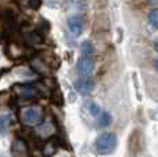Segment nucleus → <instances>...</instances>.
Returning a JSON list of instances; mask_svg holds the SVG:
<instances>
[{"mask_svg": "<svg viewBox=\"0 0 158 157\" xmlns=\"http://www.w3.org/2000/svg\"><path fill=\"white\" fill-rule=\"evenodd\" d=\"M68 28L70 33H73L74 36H80L83 33V19L78 15H73L68 19Z\"/></svg>", "mask_w": 158, "mask_h": 157, "instance_id": "obj_5", "label": "nucleus"}, {"mask_svg": "<svg viewBox=\"0 0 158 157\" xmlns=\"http://www.w3.org/2000/svg\"><path fill=\"white\" fill-rule=\"evenodd\" d=\"M115 146H117V137L113 132H103L95 142L96 152L99 155H110L114 152Z\"/></svg>", "mask_w": 158, "mask_h": 157, "instance_id": "obj_1", "label": "nucleus"}, {"mask_svg": "<svg viewBox=\"0 0 158 157\" xmlns=\"http://www.w3.org/2000/svg\"><path fill=\"white\" fill-rule=\"evenodd\" d=\"M22 121L26 125H39L43 121V112L39 108H26L22 112Z\"/></svg>", "mask_w": 158, "mask_h": 157, "instance_id": "obj_2", "label": "nucleus"}, {"mask_svg": "<svg viewBox=\"0 0 158 157\" xmlns=\"http://www.w3.org/2000/svg\"><path fill=\"white\" fill-rule=\"evenodd\" d=\"M147 2H150V3H157L158 0H147Z\"/></svg>", "mask_w": 158, "mask_h": 157, "instance_id": "obj_15", "label": "nucleus"}, {"mask_svg": "<svg viewBox=\"0 0 158 157\" xmlns=\"http://www.w3.org/2000/svg\"><path fill=\"white\" fill-rule=\"evenodd\" d=\"M55 152H56V146L54 145V142H50V143H47L43 147V155H44V157L54 156V155H55Z\"/></svg>", "mask_w": 158, "mask_h": 157, "instance_id": "obj_10", "label": "nucleus"}, {"mask_svg": "<svg viewBox=\"0 0 158 157\" xmlns=\"http://www.w3.org/2000/svg\"><path fill=\"white\" fill-rule=\"evenodd\" d=\"M94 53V46L91 41H84L83 44H81V54H83V57H89L92 55Z\"/></svg>", "mask_w": 158, "mask_h": 157, "instance_id": "obj_9", "label": "nucleus"}, {"mask_svg": "<svg viewBox=\"0 0 158 157\" xmlns=\"http://www.w3.org/2000/svg\"><path fill=\"white\" fill-rule=\"evenodd\" d=\"M148 22H150L154 28L158 29V8H154V10L150 11V14H148Z\"/></svg>", "mask_w": 158, "mask_h": 157, "instance_id": "obj_11", "label": "nucleus"}, {"mask_svg": "<svg viewBox=\"0 0 158 157\" xmlns=\"http://www.w3.org/2000/svg\"><path fill=\"white\" fill-rule=\"evenodd\" d=\"M154 48H156V51L158 53V40L156 41V43H154Z\"/></svg>", "mask_w": 158, "mask_h": 157, "instance_id": "obj_13", "label": "nucleus"}, {"mask_svg": "<svg viewBox=\"0 0 158 157\" xmlns=\"http://www.w3.org/2000/svg\"><path fill=\"white\" fill-rule=\"evenodd\" d=\"M89 113L92 114V116H99V113H101V109H99V106L96 104H91L89 105Z\"/></svg>", "mask_w": 158, "mask_h": 157, "instance_id": "obj_12", "label": "nucleus"}, {"mask_svg": "<svg viewBox=\"0 0 158 157\" xmlns=\"http://www.w3.org/2000/svg\"><path fill=\"white\" fill-rule=\"evenodd\" d=\"M74 88L78 94L88 95L94 91V88H95V83H94V80H91V78L83 77V78H78V80L74 83Z\"/></svg>", "mask_w": 158, "mask_h": 157, "instance_id": "obj_4", "label": "nucleus"}, {"mask_svg": "<svg viewBox=\"0 0 158 157\" xmlns=\"http://www.w3.org/2000/svg\"><path fill=\"white\" fill-rule=\"evenodd\" d=\"M94 68H95V62H94V59H91L89 57H83V58H80L77 62V72H78V74L83 77L89 76L94 72Z\"/></svg>", "mask_w": 158, "mask_h": 157, "instance_id": "obj_3", "label": "nucleus"}, {"mask_svg": "<svg viewBox=\"0 0 158 157\" xmlns=\"http://www.w3.org/2000/svg\"><path fill=\"white\" fill-rule=\"evenodd\" d=\"M11 117L7 114H0V134H6L10 128Z\"/></svg>", "mask_w": 158, "mask_h": 157, "instance_id": "obj_8", "label": "nucleus"}, {"mask_svg": "<svg viewBox=\"0 0 158 157\" xmlns=\"http://www.w3.org/2000/svg\"><path fill=\"white\" fill-rule=\"evenodd\" d=\"M98 124L99 127L105 128V127H109L111 124V114L109 112H101L98 116Z\"/></svg>", "mask_w": 158, "mask_h": 157, "instance_id": "obj_7", "label": "nucleus"}, {"mask_svg": "<svg viewBox=\"0 0 158 157\" xmlns=\"http://www.w3.org/2000/svg\"><path fill=\"white\" fill-rule=\"evenodd\" d=\"M156 69H157V72H158V59L156 61Z\"/></svg>", "mask_w": 158, "mask_h": 157, "instance_id": "obj_14", "label": "nucleus"}, {"mask_svg": "<svg viewBox=\"0 0 158 157\" xmlns=\"http://www.w3.org/2000/svg\"><path fill=\"white\" fill-rule=\"evenodd\" d=\"M18 94L23 98H33V96L37 95V88L32 84H22V86L18 87Z\"/></svg>", "mask_w": 158, "mask_h": 157, "instance_id": "obj_6", "label": "nucleus"}]
</instances>
